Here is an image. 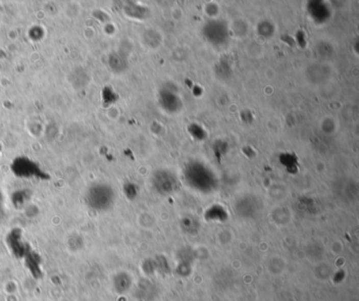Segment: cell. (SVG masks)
Instances as JSON below:
<instances>
[{
    "label": "cell",
    "instance_id": "6da1fadb",
    "mask_svg": "<svg viewBox=\"0 0 359 301\" xmlns=\"http://www.w3.org/2000/svg\"><path fill=\"white\" fill-rule=\"evenodd\" d=\"M186 176L190 185L198 190H210L213 188L215 182L213 174L198 162L189 165Z\"/></svg>",
    "mask_w": 359,
    "mask_h": 301
},
{
    "label": "cell",
    "instance_id": "5b68a950",
    "mask_svg": "<svg viewBox=\"0 0 359 301\" xmlns=\"http://www.w3.org/2000/svg\"><path fill=\"white\" fill-rule=\"evenodd\" d=\"M280 161L288 169L289 166H297V157L293 154H283L280 156Z\"/></svg>",
    "mask_w": 359,
    "mask_h": 301
},
{
    "label": "cell",
    "instance_id": "277c9868",
    "mask_svg": "<svg viewBox=\"0 0 359 301\" xmlns=\"http://www.w3.org/2000/svg\"><path fill=\"white\" fill-rule=\"evenodd\" d=\"M161 105L163 108L167 109L170 112H175L176 110L181 108L179 107L181 102H179L178 97L174 95L172 92H168V91L161 93Z\"/></svg>",
    "mask_w": 359,
    "mask_h": 301
},
{
    "label": "cell",
    "instance_id": "7a4b0ae2",
    "mask_svg": "<svg viewBox=\"0 0 359 301\" xmlns=\"http://www.w3.org/2000/svg\"><path fill=\"white\" fill-rule=\"evenodd\" d=\"M203 33L209 41L214 44H221L226 40L227 30L222 21H210L206 24Z\"/></svg>",
    "mask_w": 359,
    "mask_h": 301
},
{
    "label": "cell",
    "instance_id": "3957f363",
    "mask_svg": "<svg viewBox=\"0 0 359 301\" xmlns=\"http://www.w3.org/2000/svg\"><path fill=\"white\" fill-rule=\"evenodd\" d=\"M154 186L158 190V192L162 194H169L175 191L177 187V180L176 177L171 173L162 171L161 173L156 174Z\"/></svg>",
    "mask_w": 359,
    "mask_h": 301
}]
</instances>
